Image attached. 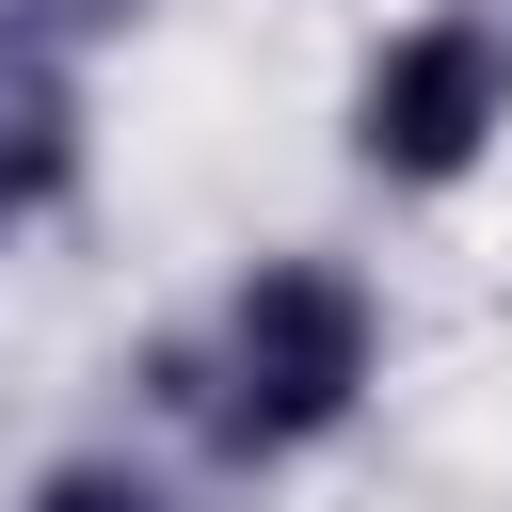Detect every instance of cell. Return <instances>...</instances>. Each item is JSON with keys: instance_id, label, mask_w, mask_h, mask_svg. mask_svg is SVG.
Listing matches in <instances>:
<instances>
[{"instance_id": "obj_1", "label": "cell", "mask_w": 512, "mask_h": 512, "mask_svg": "<svg viewBox=\"0 0 512 512\" xmlns=\"http://www.w3.org/2000/svg\"><path fill=\"white\" fill-rule=\"evenodd\" d=\"M400 384V304L352 240H256L208 272V304L160 336L144 400L192 448V480H304L336 464Z\"/></svg>"}, {"instance_id": "obj_2", "label": "cell", "mask_w": 512, "mask_h": 512, "mask_svg": "<svg viewBox=\"0 0 512 512\" xmlns=\"http://www.w3.org/2000/svg\"><path fill=\"white\" fill-rule=\"evenodd\" d=\"M336 160L384 208H448L512 160V0H400L336 80Z\"/></svg>"}, {"instance_id": "obj_3", "label": "cell", "mask_w": 512, "mask_h": 512, "mask_svg": "<svg viewBox=\"0 0 512 512\" xmlns=\"http://www.w3.org/2000/svg\"><path fill=\"white\" fill-rule=\"evenodd\" d=\"M96 192V48L32 0H0V256L80 224Z\"/></svg>"}, {"instance_id": "obj_4", "label": "cell", "mask_w": 512, "mask_h": 512, "mask_svg": "<svg viewBox=\"0 0 512 512\" xmlns=\"http://www.w3.org/2000/svg\"><path fill=\"white\" fill-rule=\"evenodd\" d=\"M0 512H192V448L176 432H64L16 464Z\"/></svg>"}, {"instance_id": "obj_5", "label": "cell", "mask_w": 512, "mask_h": 512, "mask_svg": "<svg viewBox=\"0 0 512 512\" xmlns=\"http://www.w3.org/2000/svg\"><path fill=\"white\" fill-rule=\"evenodd\" d=\"M32 16H64V32H80V48H112V32H144V16H160V0H32Z\"/></svg>"}]
</instances>
